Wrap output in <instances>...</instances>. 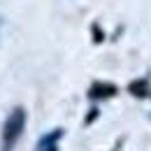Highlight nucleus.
Segmentation results:
<instances>
[{
  "mask_svg": "<svg viewBox=\"0 0 151 151\" xmlns=\"http://www.w3.org/2000/svg\"><path fill=\"white\" fill-rule=\"evenodd\" d=\"M60 137V130L51 132V135H47V137H42L37 144V151H56V139Z\"/></svg>",
  "mask_w": 151,
  "mask_h": 151,
  "instance_id": "2",
  "label": "nucleus"
},
{
  "mask_svg": "<svg viewBox=\"0 0 151 151\" xmlns=\"http://www.w3.org/2000/svg\"><path fill=\"white\" fill-rule=\"evenodd\" d=\"M23 128H26V112L21 107H17V109L9 112V116L5 119V126H2V142H0L2 151L14 149V144L19 142Z\"/></svg>",
  "mask_w": 151,
  "mask_h": 151,
  "instance_id": "1",
  "label": "nucleus"
}]
</instances>
